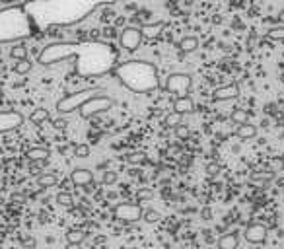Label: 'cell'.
Segmentation results:
<instances>
[{
  "label": "cell",
  "instance_id": "obj_28",
  "mask_svg": "<svg viewBox=\"0 0 284 249\" xmlns=\"http://www.w3.org/2000/svg\"><path fill=\"white\" fill-rule=\"evenodd\" d=\"M160 218H162V214L158 210H154V208H146L144 212H142V220H146L148 224H156Z\"/></svg>",
  "mask_w": 284,
  "mask_h": 249
},
{
  "label": "cell",
  "instance_id": "obj_17",
  "mask_svg": "<svg viewBox=\"0 0 284 249\" xmlns=\"http://www.w3.org/2000/svg\"><path fill=\"white\" fill-rule=\"evenodd\" d=\"M230 121H232L234 124L249 123V111H245V109H241V107H236V109H232V113H230Z\"/></svg>",
  "mask_w": 284,
  "mask_h": 249
},
{
  "label": "cell",
  "instance_id": "obj_29",
  "mask_svg": "<svg viewBox=\"0 0 284 249\" xmlns=\"http://www.w3.org/2000/svg\"><path fill=\"white\" fill-rule=\"evenodd\" d=\"M174 133H175V137L179 139V140H187L189 137H191V131H189V127H187V124H177V127L174 129Z\"/></svg>",
  "mask_w": 284,
  "mask_h": 249
},
{
  "label": "cell",
  "instance_id": "obj_6",
  "mask_svg": "<svg viewBox=\"0 0 284 249\" xmlns=\"http://www.w3.org/2000/svg\"><path fill=\"white\" fill-rule=\"evenodd\" d=\"M142 43V31L138 26H126L123 31H121V37H119V45L128 51V53H134Z\"/></svg>",
  "mask_w": 284,
  "mask_h": 249
},
{
  "label": "cell",
  "instance_id": "obj_20",
  "mask_svg": "<svg viewBox=\"0 0 284 249\" xmlns=\"http://www.w3.org/2000/svg\"><path fill=\"white\" fill-rule=\"evenodd\" d=\"M86 239V233L82 230H68L66 232V243H72V245H80L82 241Z\"/></svg>",
  "mask_w": 284,
  "mask_h": 249
},
{
  "label": "cell",
  "instance_id": "obj_7",
  "mask_svg": "<svg viewBox=\"0 0 284 249\" xmlns=\"http://www.w3.org/2000/svg\"><path fill=\"white\" fill-rule=\"evenodd\" d=\"M24 115L20 111H14V109H6V111H0V135L2 133H10L18 127L24 124Z\"/></svg>",
  "mask_w": 284,
  "mask_h": 249
},
{
  "label": "cell",
  "instance_id": "obj_4",
  "mask_svg": "<svg viewBox=\"0 0 284 249\" xmlns=\"http://www.w3.org/2000/svg\"><path fill=\"white\" fill-rule=\"evenodd\" d=\"M113 105H115L113 97H109V95H105V93H99V95H94V97H90L88 101H84V103L80 105L78 113H80L82 119H92V117L97 115V113L109 111Z\"/></svg>",
  "mask_w": 284,
  "mask_h": 249
},
{
  "label": "cell",
  "instance_id": "obj_11",
  "mask_svg": "<svg viewBox=\"0 0 284 249\" xmlns=\"http://www.w3.org/2000/svg\"><path fill=\"white\" fill-rule=\"evenodd\" d=\"M174 111L179 113V115H189V113L195 111V101L191 99V95L175 97V101H174Z\"/></svg>",
  "mask_w": 284,
  "mask_h": 249
},
{
  "label": "cell",
  "instance_id": "obj_13",
  "mask_svg": "<svg viewBox=\"0 0 284 249\" xmlns=\"http://www.w3.org/2000/svg\"><path fill=\"white\" fill-rule=\"evenodd\" d=\"M177 47H179L181 55L195 53V51L199 49V37H195V35H185V37H181V39H179Z\"/></svg>",
  "mask_w": 284,
  "mask_h": 249
},
{
  "label": "cell",
  "instance_id": "obj_21",
  "mask_svg": "<svg viewBox=\"0 0 284 249\" xmlns=\"http://www.w3.org/2000/svg\"><path fill=\"white\" fill-rule=\"evenodd\" d=\"M49 111L47 109H43V107H39V109H35L32 115H30V121L33 123V124H41V123H45V121H49Z\"/></svg>",
  "mask_w": 284,
  "mask_h": 249
},
{
  "label": "cell",
  "instance_id": "obj_1",
  "mask_svg": "<svg viewBox=\"0 0 284 249\" xmlns=\"http://www.w3.org/2000/svg\"><path fill=\"white\" fill-rule=\"evenodd\" d=\"M115 76L134 93H148L160 88L158 82V68L146 61H128L115 66Z\"/></svg>",
  "mask_w": 284,
  "mask_h": 249
},
{
  "label": "cell",
  "instance_id": "obj_16",
  "mask_svg": "<svg viewBox=\"0 0 284 249\" xmlns=\"http://www.w3.org/2000/svg\"><path fill=\"white\" fill-rule=\"evenodd\" d=\"M236 135H237L241 140H251V139H255V137H257V127H255V124H249V123L237 124Z\"/></svg>",
  "mask_w": 284,
  "mask_h": 249
},
{
  "label": "cell",
  "instance_id": "obj_27",
  "mask_svg": "<svg viewBox=\"0 0 284 249\" xmlns=\"http://www.w3.org/2000/svg\"><path fill=\"white\" fill-rule=\"evenodd\" d=\"M10 57L16 59V61L28 59V47H26V45H14V47L10 49Z\"/></svg>",
  "mask_w": 284,
  "mask_h": 249
},
{
  "label": "cell",
  "instance_id": "obj_32",
  "mask_svg": "<svg viewBox=\"0 0 284 249\" xmlns=\"http://www.w3.org/2000/svg\"><path fill=\"white\" fill-rule=\"evenodd\" d=\"M115 183H117V171L107 170L103 173V185H115Z\"/></svg>",
  "mask_w": 284,
  "mask_h": 249
},
{
  "label": "cell",
  "instance_id": "obj_30",
  "mask_svg": "<svg viewBox=\"0 0 284 249\" xmlns=\"http://www.w3.org/2000/svg\"><path fill=\"white\" fill-rule=\"evenodd\" d=\"M74 156L76 158H88L90 156V146L88 144H74Z\"/></svg>",
  "mask_w": 284,
  "mask_h": 249
},
{
  "label": "cell",
  "instance_id": "obj_35",
  "mask_svg": "<svg viewBox=\"0 0 284 249\" xmlns=\"http://www.w3.org/2000/svg\"><path fill=\"white\" fill-rule=\"evenodd\" d=\"M203 216H205V220H208V218H210V210H205Z\"/></svg>",
  "mask_w": 284,
  "mask_h": 249
},
{
  "label": "cell",
  "instance_id": "obj_2",
  "mask_svg": "<svg viewBox=\"0 0 284 249\" xmlns=\"http://www.w3.org/2000/svg\"><path fill=\"white\" fill-rule=\"evenodd\" d=\"M99 93H103V92H101V90H97V88H88V90H82V92L70 93V95L63 97V99L57 103V111H59L61 115L72 113V111L80 109V105H82L84 101H88L90 97H94V95H99Z\"/></svg>",
  "mask_w": 284,
  "mask_h": 249
},
{
  "label": "cell",
  "instance_id": "obj_8",
  "mask_svg": "<svg viewBox=\"0 0 284 249\" xmlns=\"http://www.w3.org/2000/svg\"><path fill=\"white\" fill-rule=\"evenodd\" d=\"M243 237H245V241H249V243L261 245V243L267 241V226L261 224V222H251V224L243 230Z\"/></svg>",
  "mask_w": 284,
  "mask_h": 249
},
{
  "label": "cell",
  "instance_id": "obj_12",
  "mask_svg": "<svg viewBox=\"0 0 284 249\" xmlns=\"http://www.w3.org/2000/svg\"><path fill=\"white\" fill-rule=\"evenodd\" d=\"M239 245V235L237 232H230V233H222L216 239V247L218 249H237Z\"/></svg>",
  "mask_w": 284,
  "mask_h": 249
},
{
  "label": "cell",
  "instance_id": "obj_18",
  "mask_svg": "<svg viewBox=\"0 0 284 249\" xmlns=\"http://www.w3.org/2000/svg\"><path fill=\"white\" fill-rule=\"evenodd\" d=\"M57 181H59V177H57L53 171H47V173H39V175H37V185L43 187V189H47V187H55Z\"/></svg>",
  "mask_w": 284,
  "mask_h": 249
},
{
  "label": "cell",
  "instance_id": "obj_24",
  "mask_svg": "<svg viewBox=\"0 0 284 249\" xmlns=\"http://www.w3.org/2000/svg\"><path fill=\"white\" fill-rule=\"evenodd\" d=\"M32 66H33V62H32L30 59H22V61H18V62L14 64V72L20 74V76H24V74H28V72L32 70Z\"/></svg>",
  "mask_w": 284,
  "mask_h": 249
},
{
  "label": "cell",
  "instance_id": "obj_37",
  "mask_svg": "<svg viewBox=\"0 0 284 249\" xmlns=\"http://www.w3.org/2000/svg\"><path fill=\"white\" fill-rule=\"evenodd\" d=\"M2 2H6V4H10V2H18V0H2Z\"/></svg>",
  "mask_w": 284,
  "mask_h": 249
},
{
  "label": "cell",
  "instance_id": "obj_5",
  "mask_svg": "<svg viewBox=\"0 0 284 249\" xmlns=\"http://www.w3.org/2000/svg\"><path fill=\"white\" fill-rule=\"evenodd\" d=\"M142 212H144V208L140 202H119L113 208V216L125 224H134L142 220Z\"/></svg>",
  "mask_w": 284,
  "mask_h": 249
},
{
  "label": "cell",
  "instance_id": "obj_25",
  "mask_svg": "<svg viewBox=\"0 0 284 249\" xmlns=\"http://www.w3.org/2000/svg\"><path fill=\"white\" fill-rule=\"evenodd\" d=\"M57 204H61V206H64V208H72V204H74V199H72V195L70 193H66V191H61L59 195H57Z\"/></svg>",
  "mask_w": 284,
  "mask_h": 249
},
{
  "label": "cell",
  "instance_id": "obj_34",
  "mask_svg": "<svg viewBox=\"0 0 284 249\" xmlns=\"http://www.w3.org/2000/svg\"><path fill=\"white\" fill-rule=\"evenodd\" d=\"M278 22L284 26V10H280V12H278Z\"/></svg>",
  "mask_w": 284,
  "mask_h": 249
},
{
  "label": "cell",
  "instance_id": "obj_26",
  "mask_svg": "<svg viewBox=\"0 0 284 249\" xmlns=\"http://www.w3.org/2000/svg\"><path fill=\"white\" fill-rule=\"evenodd\" d=\"M154 199V193H152V189H148V187H140L138 191H136V201L138 202H148V201H152Z\"/></svg>",
  "mask_w": 284,
  "mask_h": 249
},
{
  "label": "cell",
  "instance_id": "obj_36",
  "mask_svg": "<svg viewBox=\"0 0 284 249\" xmlns=\"http://www.w3.org/2000/svg\"><path fill=\"white\" fill-rule=\"evenodd\" d=\"M66 249H80V245H72V243H68Z\"/></svg>",
  "mask_w": 284,
  "mask_h": 249
},
{
  "label": "cell",
  "instance_id": "obj_15",
  "mask_svg": "<svg viewBox=\"0 0 284 249\" xmlns=\"http://www.w3.org/2000/svg\"><path fill=\"white\" fill-rule=\"evenodd\" d=\"M49 156H51V152H49L47 148H43V146L30 148V150L26 152V158H28L30 162H47Z\"/></svg>",
  "mask_w": 284,
  "mask_h": 249
},
{
  "label": "cell",
  "instance_id": "obj_10",
  "mask_svg": "<svg viewBox=\"0 0 284 249\" xmlns=\"http://www.w3.org/2000/svg\"><path fill=\"white\" fill-rule=\"evenodd\" d=\"M70 181L76 187H86V185H92L94 183V173L90 170H86V168H76L70 173Z\"/></svg>",
  "mask_w": 284,
  "mask_h": 249
},
{
  "label": "cell",
  "instance_id": "obj_3",
  "mask_svg": "<svg viewBox=\"0 0 284 249\" xmlns=\"http://www.w3.org/2000/svg\"><path fill=\"white\" fill-rule=\"evenodd\" d=\"M191 88H193V76L187 74V72H172L166 78V84H164V90L168 93L177 95V97L189 95L191 93Z\"/></svg>",
  "mask_w": 284,
  "mask_h": 249
},
{
  "label": "cell",
  "instance_id": "obj_14",
  "mask_svg": "<svg viewBox=\"0 0 284 249\" xmlns=\"http://www.w3.org/2000/svg\"><path fill=\"white\" fill-rule=\"evenodd\" d=\"M162 30H164V22H156V24H144L140 28L142 31V39H156L162 35Z\"/></svg>",
  "mask_w": 284,
  "mask_h": 249
},
{
  "label": "cell",
  "instance_id": "obj_33",
  "mask_svg": "<svg viewBox=\"0 0 284 249\" xmlns=\"http://www.w3.org/2000/svg\"><path fill=\"white\" fill-rule=\"evenodd\" d=\"M66 124H68V123H66L64 119H57V121H53V127H55V129H64Z\"/></svg>",
  "mask_w": 284,
  "mask_h": 249
},
{
  "label": "cell",
  "instance_id": "obj_23",
  "mask_svg": "<svg viewBox=\"0 0 284 249\" xmlns=\"http://www.w3.org/2000/svg\"><path fill=\"white\" fill-rule=\"evenodd\" d=\"M265 39H270V41H284V26L270 28V30L265 33Z\"/></svg>",
  "mask_w": 284,
  "mask_h": 249
},
{
  "label": "cell",
  "instance_id": "obj_22",
  "mask_svg": "<svg viewBox=\"0 0 284 249\" xmlns=\"http://www.w3.org/2000/svg\"><path fill=\"white\" fill-rule=\"evenodd\" d=\"M126 162H128L130 166H140V164H144V162H146V152L134 150V152L126 154Z\"/></svg>",
  "mask_w": 284,
  "mask_h": 249
},
{
  "label": "cell",
  "instance_id": "obj_19",
  "mask_svg": "<svg viewBox=\"0 0 284 249\" xmlns=\"http://www.w3.org/2000/svg\"><path fill=\"white\" fill-rule=\"evenodd\" d=\"M181 121H183V115L172 111V113H168V115L164 117V127H166V129H175L177 124H181Z\"/></svg>",
  "mask_w": 284,
  "mask_h": 249
},
{
  "label": "cell",
  "instance_id": "obj_9",
  "mask_svg": "<svg viewBox=\"0 0 284 249\" xmlns=\"http://www.w3.org/2000/svg\"><path fill=\"white\" fill-rule=\"evenodd\" d=\"M236 97H239V86L236 82L220 86L212 92V101H230V99H236Z\"/></svg>",
  "mask_w": 284,
  "mask_h": 249
},
{
  "label": "cell",
  "instance_id": "obj_31",
  "mask_svg": "<svg viewBox=\"0 0 284 249\" xmlns=\"http://www.w3.org/2000/svg\"><path fill=\"white\" fill-rule=\"evenodd\" d=\"M220 171H222V166H220L218 162H210V164H206V173H208L210 177L218 175Z\"/></svg>",
  "mask_w": 284,
  "mask_h": 249
}]
</instances>
